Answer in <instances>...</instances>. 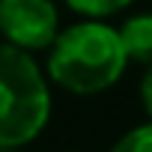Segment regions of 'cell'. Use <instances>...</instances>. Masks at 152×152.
<instances>
[{"label": "cell", "instance_id": "1", "mask_svg": "<svg viewBox=\"0 0 152 152\" xmlns=\"http://www.w3.org/2000/svg\"><path fill=\"white\" fill-rule=\"evenodd\" d=\"M128 66L119 30L102 18H87L57 33L48 48V78L72 96L110 90Z\"/></svg>", "mask_w": 152, "mask_h": 152}, {"label": "cell", "instance_id": "2", "mask_svg": "<svg viewBox=\"0 0 152 152\" xmlns=\"http://www.w3.org/2000/svg\"><path fill=\"white\" fill-rule=\"evenodd\" d=\"M51 119V90L30 51L0 45V146H27Z\"/></svg>", "mask_w": 152, "mask_h": 152}, {"label": "cell", "instance_id": "3", "mask_svg": "<svg viewBox=\"0 0 152 152\" xmlns=\"http://www.w3.org/2000/svg\"><path fill=\"white\" fill-rule=\"evenodd\" d=\"M0 33L15 48L48 51L60 33L54 0H0Z\"/></svg>", "mask_w": 152, "mask_h": 152}, {"label": "cell", "instance_id": "4", "mask_svg": "<svg viewBox=\"0 0 152 152\" xmlns=\"http://www.w3.org/2000/svg\"><path fill=\"white\" fill-rule=\"evenodd\" d=\"M119 39H122L128 63L149 66L152 63V12H137L125 18L119 27Z\"/></svg>", "mask_w": 152, "mask_h": 152}, {"label": "cell", "instance_id": "5", "mask_svg": "<svg viewBox=\"0 0 152 152\" xmlns=\"http://www.w3.org/2000/svg\"><path fill=\"white\" fill-rule=\"evenodd\" d=\"M128 3L131 0H66V6L84 18H107V15L122 12Z\"/></svg>", "mask_w": 152, "mask_h": 152}, {"label": "cell", "instance_id": "6", "mask_svg": "<svg viewBox=\"0 0 152 152\" xmlns=\"http://www.w3.org/2000/svg\"><path fill=\"white\" fill-rule=\"evenodd\" d=\"M110 152H152V119L143 122V125L128 128V131L110 146Z\"/></svg>", "mask_w": 152, "mask_h": 152}, {"label": "cell", "instance_id": "7", "mask_svg": "<svg viewBox=\"0 0 152 152\" xmlns=\"http://www.w3.org/2000/svg\"><path fill=\"white\" fill-rule=\"evenodd\" d=\"M140 102H143V110H146L149 119H152V63L146 66L143 78H140Z\"/></svg>", "mask_w": 152, "mask_h": 152}, {"label": "cell", "instance_id": "8", "mask_svg": "<svg viewBox=\"0 0 152 152\" xmlns=\"http://www.w3.org/2000/svg\"><path fill=\"white\" fill-rule=\"evenodd\" d=\"M0 152H21V146H0Z\"/></svg>", "mask_w": 152, "mask_h": 152}]
</instances>
